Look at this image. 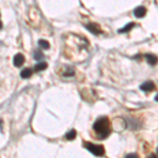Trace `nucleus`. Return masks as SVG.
<instances>
[{
  "instance_id": "1",
  "label": "nucleus",
  "mask_w": 158,
  "mask_h": 158,
  "mask_svg": "<svg viewBox=\"0 0 158 158\" xmlns=\"http://www.w3.org/2000/svg\"><path fill=\"white\" fill-rule=\"evenodd\" d=\"M93 129L97 133L99 139H105L111 134V127L110 121L108 117H100L95 121L93 126Z\"/></svg>"
},
{
  "instance_id": "2",
  "label": "nucleus",
  "mask_w": 158,
  "mask_h": 158,
  "mask_svg": "<svg viewBox=\"0 0 158 158\" xmlns=\"http://www.w3.org/2000/svg\"><path fill=\"white\" fill-rule=\"evenodd\" d=\"M84 148L89 150L92 154L95 156H103L104 155V148L100 144H95L92 142H85Z\"/></svg>"
},
{
  "instance_id": "3",
  "label": "nucleus",
  "mask_w": 158,
  "mask_h": 158,
  "mask_svg": "<svg viewBox=\"0 0 158 158\" xmlns=\"http://www.w3.org/2000/svg\"><path fill=\"white\" fill-rule=\"evenodd\" d=\"M140 90L143 92H152L155 90V84L153 81H146L140 85Z\"/></svg>"
},
{
  "instance_id": "4",
  "label": "nucleus",
  "mask_w": 158,
  "mask_h": 158,
  "mask_svg": "<svg viewBox=\"0 0 158 158\" xmlns=\"http://www.w3.org/2000/svg\"><path fill=\"white\" fill-rule=\"evenodd\" d=\"M87 29H88L92 34H94V35H99V34H101L100 26L98 24H96V23H90V24L87 25Z\"/></svg>"
},
{
  "instance_id": "5",
  "label": "nucleus",
  "mask_w": 158,
  "mask_h": 158,
  "mask_svg": "<svg viewBox=\"0 0 158 158\" xmlns=\"http://www.w3.org/2000/svg\"><path fill=\"white\" fill-rule=\"evenodd\" d=\"M147 14V9L144 8V6H137V8L134 10V15H135V17L137 18H142L144 17V15Z\"/></svg>"
},
{
  "instance_id": "6",
  "label": "nucleus",
  "mask_w": 158,
  "mask_h": 158,
  "mask_svg": "<svg viewBox=\"0 0 158 158\" xmlns=\"http://www.w3.org/2000/svg\"><path fill=\"white\" fill-rule=\"evenodd\" d=\"M13 61H14L15 66H21L23 64V62H24V57H23L22 54H16Z\"/></svg>"
},
{
  "instance_id": "7",
  "label": "nucleus",
  "mask_w": 158,
  "mask_h": 158,
  "mask_svg": "<svg viewBox=\"0 0 158 158\" xmlns=\"http://www.w3.org/2000/svg\"><path fill=\"white\" fill-rule=\"evenodd\" d=\"M146 58H147V60H148V62L150 63L151 65H155L156 63L158 62L157 56L154 55V54H147Z\"/></svg>"
},
{
  "instance_id": "8",
  "label": "nucleus",
  "mask_w": 158,
  "mask_h": 158,
  "mask_svg": "<svg viewBox=\"0 0 158 158\" xmlns=\"http://www.w3.org/2000/svg\"><path fill=\"white\" fill-rule=\"evenodd\" d=\"M135 26V23L134 22H130V23H128V24L126 25V26H123L122 29H120V30L118 31L119 33H128V32H130L132 29Z\"/></svg>"
},
{
  "instance_id": "9",
  "label": "nucleus",
  "mask_w": 158,
  "mask_h": 158,
  "mask_svg": "<svg viewBox=\"0 0 158 158\" xmlns=\"http://www.w3.org/2000/svg\"><path fill=\"white\" fill-rule=\"evenodd\" d=\"M20 76L22 78H24V79H26V78H30L31 76H32V70H31V69H24V70L21 71Z\"/></svg>"
},
{
  "instance_id": "10",
  "label": "nucleus",
  "mask_w": 158,
  "mask_h": 158,
  "mask_svg": "<svg viewBox=\"0 0 158 158\" xmlns=\"http://www.w3.org/2000/svg\"><path fill=\"white\" fill-rule=\"evenodd\" d=\"M48 68V64L45 62H39L37 63V64L35 65V68H34V70L36 71V72H39V71H43L45 70V69Z\"/></svg>"
},
{
  "instance_id": "11",
  "label": "nucleus",
  "mask_w": 158,
  "mask_h": 158,
  "mask_svg": "<svg viewBox=\"0 0 158 158\" xmlns=\"http://www.w3.org/2000/svg\"><path fill=\"white\" fill-rule=\"evenodd\" d=\"M38 44L40 45V48L44 49V50H48V49L50 48V43H49V41L44 40V39H40V40L38 41Z\"/></svg>"
},
{
  "instance_id": "12",
  "label": "nucleus",
  "mask_w": 158,
  "mask_h": 158,
  "mask_svg": "<svg viewBox=\"0 0 158 158\" xmlns=\"http://www.w3.org/2000/svg\"><path fill=\"white\" fill-rule=\"evenodd\" d=\"M76 137V131L75 130H71L69 133L65 134V138L68 139V140H73V139H75Z\"/></svg>"
},
{
  "instance_id": "13",
  "label": "nucleus",
  "mask_w": 158,
  "mask_h": 158,
  "mask_svg": "<svg viewBox=\"0 0 158 158\" xmlns=\"http://www.w3.org/2000/svg\"><path fill=\"white\" fill-rule=\"evenodd\" d=\"M43 54L41 52H39V51H35V53H34V58H35L36 60L37 61H40V60H42L43 59Z\"/></svg>"
},
{
  "instance_id": "14",
  "label": "nucleus",
  "mask_w": 158,
  "mask_h": 158,
  "mask_svg": "<svg viewBox=\"0 0 158 158\" xmlns=\"http://www.w3.org/2000/svg\"><path fill=\"white\" fill-rule=\"evenodd\" d=\"M126 158H139V157H138L137 154H129V155H127Z\"/></svg>"
},
{
  "instance_id": "15",
  "label": "nucleus",
  "mask_w": 158,
  "mask_h": 158,
  "mask_svg": "<svg viewBox=\"0 0 158 158\" xmlns=\"http://www.w3.org/2000/svg\"><path fill=\"white\" fill-rule=\"evenodd\" d=\"M148 158H158L156 155H154V154H150V155L148 156Z\"/></svg>"
},
{
  "instance_id": "16",
  "label": "nucleus",
  "mask_w": 158,
  "mask_h": 158,
  "mask_svg": "<svg viewBox=\"0 0 158 158\" xmlns=\"http://www.w3.org/2000/svg\"><path fill=\"white\" fill-rule=\"evenodd\" d=\"M155 100H156V101H158V94H157V95H156V97H155Z\"/></svg>"
},
{
  "instance_id": "17",
  "label": "nucleus",
  "mask_w": 158,
  "mask_h": 158,
  "mask_svg": "<svg viewBox=\"0 0 158 158\" xmlns=\"http://www.w3.org/2000/svg\"><path fill=\"white\" fill-rule=\"evenodd\" d=\"M1 26H2V24H1V22H0V29H1Z\"/></svg>"
},
{
  "instance_id": "18",
  "label": "nucleus",
  "mask_w": 158,
  "mask_h": 158,
  "mask_svg": "<svg viewBox=\"0 0 158 158\" xmlns=\"http://www.w3.org/2000/svg\"><path fill=\"white\" fill-rule=\"evenodd\" d=\"M157 154H158V148H157Z\"/></svg>"
}]
</instances>
